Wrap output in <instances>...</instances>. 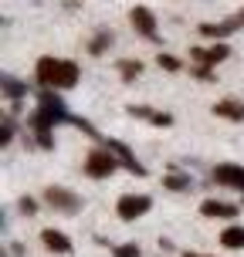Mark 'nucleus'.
<instances>
[{
  "label": "nucleus",
  "instance_id": "a211bd4d",
  "mask_svg": "<svg viewBox=\"0 0 244 257\" xmlns=\"http://www.w3.org/2000/svg\"><path fill=\"white\" fill-rule=\"evenodd\" d=\"M116 68H119V75H122V81H136V78L142 75V61H116Z\"/></svg>",
  "mask_w": 244,
  "mask_h": 257
},
{
  "label": "nucleus",
  "instance_id": "dca6fc26",
  "mask_svg": "<svg viewBox=\"0 0 244 257\" xmlns=\"http://www.w3.org/2000/svg\"><path fill=\"white\" fill-rule=\"evenodd\" d=\"M214 115L231 118V122H244V102H234V98H224V102L214 105Z\"/></svg>",
  "mask_w": 244,
  "mask_h": 257
},
{
  "label": "nucleus",
  "instance_id": "1a4fd4ad",
  "mask_svg": "<svg viewBox=\"0 0 244 257\" xmlns=\"http://www.w3.org/2000/svg\"><path fill=\"white\" fill-rule=\"evenodd\" d=\"M190 58L193 64H220V61H227L231 58V48L227 44H210V48H190Z\"/></svg>",
  "mask_w": 244,
  "mask_h": 257
},
{
  "label": "nucleus",
  "instance_id": "2eb2a0df",
  "mask_svg": "<svg viewBox=\"0 0 244 257\" xmlns=\"http://www.w3.org/2000/svg\"><path fill=\"white\" fill-rule=\"evenodd\" d=\"M200 217L231 220V217H237V206L234 203H220V200H204V203H200Z\"/></svg>",
  "mask_w": 244,
  "mask_h": 257
},
{
  "label": "nucleus",
  "instance_id": "7ed1b4c3",
  "mask_svg": "<svg viewBox=\"0 0 244 257\" xmlns=\"http://www.w3.org/2000/svg\"><path fill=\"white\" fill-rule=\"evenodd\" d=\"M116 166H122V163H119V156L112 153L109 146L92 149L89 159H85V173H89L92 180H105V176H112V173H116Z\"/></svg>",
  "mask_w": 244,
  "mask_h": 257
},
{
  "label": "nucleus",
  "instance_id": "412c9836",
  "mask_svg": "<svg viewBox=\"0 0 244 257\" xmlns=\"http://www.w3.org/2000/svg\"><path fill=\"white\" fill-rule=\"evenodd\" d=\"M190 75L197 78V81H210V85L217 81V78H214V68H210V64H193V68H190Z\"/></svg>",
  "mask_w": 244,
  "mask_h": 257
},
{
  "label": "nucleus",
  "instance_id": "423d86ee",
  "mask_svg": "<svg viewBox=\"0 0 244 257\" xmlns=\"http://www.w3.org/2000/svg\"><path fill=\"white\" fill-rule=\"evenodd\" d=\"M129 21H132V27L139 31L146 41H156L159 44V31H156V14L149 11V7H132L129 11Z\"/></svg>",
  "mask_w": 244,
  "mask_h": 257
},
{
  "label": "nucleus",
  "instance_id": "f8f14e48",
  "mask_svg": "<svg viewBox=\"0 0 244 257\" xmlns=\"http://www.w3.org/2000/svg\"><path fill=\"white\" fill-rule=\"evenodd\" d=\"M126 112L142 118V122H149V125H163V128L173 125V115H170V112H156V108H146V105H129Z\"/></svg>",
  "mask_w": 244,
  "mask_h": 257
},
{
  "label": "nucleus",
  "instance_id": "a878e982",
  "mask_svg": "<svg viewBox=\"0 0 244 257\" xmlns=\"http://www.w3.org/2000/svg\"><path fill=\"white\" fill-rule=\"evenodd\" d=\"M183 257H207V254H193V250H183Z\"/></svg>",
  "mask_w": 244,
  "mask_h": 257
},
{
  "label": "nucleus",
  "instance_id": "0eeeda50",
  "mask_svg": "<svg viewBox=\"0 0 244 257\" xmlns=\"http://www.w3.org/2000/svg\"><path fill=\"white\" fill-rule=\"evenodd\" d=\"M102 146H109L112 153L119 156V163L129 169V173H136V176H146V166H142L139 159L132 156V149H129L126 142H119V139H112V136H102Z\"/></svg>",
  "mask_w": 244,
  "mask_h": 257
},
{
  "label": "nucleus",
  "instance_id": "6e6552de",
  "mask_svg": "<svg viewBox=\"0 0 244 257\" xmlns=\"http://www.w3.org/2000/svg\"><path fill=\"white\" fill-rule=\"evenodd\" d=\"M214 183H220V186H231V190H241L244 193V166H237V163H220V166H214Z\"/></svg>",
  "mask_w": 244,
  "mask_h": 257
},
{
  "label": "nucleus",
  "instance_id": "39448f33",
  "mask_svg": "<svg viewBox=\"0 0 244 257\" xmlns=\"http://www.w3.org/2000/svg\"><path fill=\"white\" fill-rule=\"evenodd\" d=\"M44 203L61 210V213H78L82 210V196H75L71 190H64V186H48L44 190Z\"/></svg>",
  "mask_w": 244,
  "mask_h": 257
},
{
  "label": "nucleus",
  "instance_id": "4be33fe9",
  "mask_svg": "<svg viewBox=\"0 0 244 257\" xmlns=\"http://www.w3.org/2000/svg\"><path fill=\"white\" fill-rule=\"evenodd\" d=\"M14 132H17V125H14V118L7 115V118H4V122H0V146H11Z\"/></svg>",
  "mask_w": 244,
  "mask_h": 257
},
{
  "label": "nucleus",
  "instance_id": "f3484780",
  "mask_svg": "<svg viewBox=\"0 0 244 257\" xmlns=\"http://www.w3.org/2000/svg\"><path fill=\"white\" fill-rule=\"evenodd\" d=\"M220 244L227 250H244V227H227L220 233Z\"/></svg>",
  "mask_w": 244,
  "mask_h": 257
},
{
  "label": "nucleus",
  "instance_id": "393cba45",
  "mask_svg": "<svg viewBox=\"0 0 244 257\" xmlns=\"http://www.w3.org/2000/svg\"><path fill=\"white\" fill-rule=\"evenodd\" d=\"M4 257H24V247H21V244L7 247V254H4Z\"/></svg>",
  "mask_w": 244,
  "mask_h": 257
},
{
  "label": "nucleus",
  "instance_id": "bb28decb",
  "mask_svg": "<svg viewBox=\"0 0 244 257\" xmlns=\"http://www.w3.org/2000/svg\"><path fill=\"white\" fill-rule=\"evenodd\" d=\"M241 17H244V11H241Z\"/></svg>",
  "mask_w": 244,
  "mask_h": 257
},
{
  "label": "nucleus",
  "instance_id": "b1692460",
  "mask_svg": "<svg viewBox=\"0 0 244 257\" xmlns=\"http://www.w3.org/2000/svg\"><path fill=\"white\" fill-rule=\"evenodd\" d=\"M112 257H139V247L136 244H119V247H112Z\"/></svg>",
  "mask_w": 244,
  "mask_h": 257
},
{
  "label": "nucleus",
  "instance_id": "ddd939ff",
  "mask_svg": "<svg viewBox=\"0 0 244 257\" xmlns=\"http://www.w3.org/2000/svg\"><path fill=\"white\" fill-rule=\"evenodd\" d=\"M163 190H170V193H190L193 190V180L183 173L177 163L170 166V173H167V180H163Z\"/></svg>",
  "mask_w": 244,
  "mask_h": 257
},
{
  "label": "nucleus",
  "instance_id": "f03ea898",
  "mask_svg": "<svg viewBox=\"0 0 244 257\" xmlns=\"http://www.w3.org/2000/svg\"><path fill=\"white\" fill-rule=\"evenodd\" d=\"M34 75H38V81L44 88H75L82 71H78L75 61H61V58H48V54H44V58L34 64Z\"/></svg>",
  "mask_w": 244,
  "mask_h": 257
},
{
  "label": "nucleus",
  "instance_id": "aec40b11",
  "mask_svg": "<svg viewBox=\"0 0 244 257\" xmlns=\"http://www.w3.org/2000/svg\"><path fill=\"white\" fill-rule=\"evenodd\" d=\"M156 64H159L163 71H183V61L173 58V54H156Z\"/></svg>",
  "mask_w": 244,
  "mask_h": 257
},
{
  "label": "nucleus",
  "instance_id": "9d476101",
  "mask_svg": "<svg viewBox=\"0 0 244 257\" xmlns=\"http://www.w3.org/2000/svg\"><path fill=\"white\" fill-rule=\"evenodd\" d=\"M0 88H4V95H7V102H11L14 112H21V102H24V95H27L24 81L14 78V75H4V78H0Z\"/></svg>",
  "mask_w": 244,
  "mask_h": 257
},
{
  "label": "nucleus",
  "instance_id": "20e7f679",
  "mask_svg": "<svg viewBox=\"0 0 244 257\" xmlns=\"http://www.w3.org/2000/svg\"><path fill=\"white\" fill-rule=\"evenodd\" d=\"M149 206H153L149 196H142V193H126V196H119L116 213H119V220H139V217L149 213Z\"/></svg>",
  "mask_w": 244,
  "mask_h": 257
},
{
  "label": "nucleus",
  "instance_id": "6ab92c4d",
  "mask_svg": "<svg viewBox=\"0 0 244 257\" xmlns=\"http://www.w3.org/2000/svg\"><path fill=\"white\" fill-rule=\"evenodd\" d=\"M109 48H112V34H109V31H99V34L89 41V54H95V58L102 51H109Z\"/></svg>",
  "mask_w": 244,
  "mask_h": 257
},
{
  "label": "nucleus",
  "instance_id": "f257e3e1",
  "mask_svg": "<svg viewBox=\"0 0 244 257\" xmlns=\"http://www.w3.org/2000/svg\"><path fill=\"white\" fill-rule=\"evenodd\" d=\"M54 125H71V112L64 108V102L51 88H44L38 95V112L31 115V128H34V136H38L41 149H54V139H51Z\"/></svg>",
  "mask_w": 244,
  "mask_h": 257
},
{
  "label": "nucleus",
  "instance_id": "4468645a",
  "mask_svg": "<svg viewBox=\"0 0 244 257\" xmlns=\"http://www.w3.org/2000/svg\"><path fill=\"white\" fill-rule=\"evenodd\" d=\"M41 244L48 247L51 254H71V240H68V233H61V230H48L41 233Z\"/></svg>",
  "mask_w": 244,
  "mask_h": 257
},
{
  "label": "nucleus",
  "instance_id": "9b49d317",
  "mask_svg": "<svg viewBox=\"0 0 244 257\" xmlns=\"http://www.w3.org/2000/svg\"><path fill=\"white\" fill-rule=\"evenodd\" d=\"M237 27H244V17L241 14H234V17H227V21H220V24H200L197 31L204 34V38H227V34H234Z\"/></svg>",
  "mask_w": 244,
  "mask_h": 257
},
{
  "label": "nucleus",
  "instance_id": "5701e85b",
  "mask_svg": "<svg viewBox=\"0 0 244 257\" xmlns=\"http://www.w3.org/2000/svg\"><path fill=\"white\" fill-rule=\"evenodd\" d=\"M17 210H21L24 217H34V213H38V203H34L31 196H21V200H17Z\"/></svg>",
  "mask_w": 244,
  "mask_h": 257
}]
</instances>
